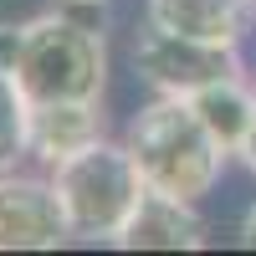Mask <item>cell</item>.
<instances>
[{"label":"cell","instance_id":"obj_1","mask_svg":"<svg viewBox=\"0 0 256 256\" xmlns=\"http://www.w3.org/2000/svg\"><path fill=\"white\" fill-rule=\"evenodd\" d=\"M123 144L134 148L144 169V184L174 200H205L220 180V164L230 159L226 148L210 138L200 113L190 108V98H159L134 113Z\"/></svg>","mask_w":256,"mask_h":256},{"label":"cell","instance_id":"obj_2","mask_svg":"<svg viewBox=\"0 0 256 256\" xmlns=\"http://www.w3.org/2000/svg\"><path fill=\"white\" fill-rule=\"evenodd\" d=\"M10 72L31 102H102L108 41L88 20L46 10V16L20 20V46H16Z\"/></svg>","mask_w":256,"mask_h":256},{"label":"cell","instance_id":"obj_3","mask_svg":"<svg viewBox=\"0 0 256 256\" xmlns=\"http://www.w3.org/2000/svg\"><path fill=\"white\" fill-rule=\"evenodd\" d=\"M52 184H56L62 210H67L72 236L82 241H118V230L128 226L134 205L148 190L134 148L108 144V138H92L88 148L52 164Z\"/></svg>","mask_w":256,"mask_h":256},{"label":"cell","instance_id":"obj_4","mask_svg":"<svg viewBox=\"0 0 256 256\" xmlns=\"http://www.w3.org/2000/svg\"><path fill=\"white\" fill-rule=\"evenodd\" d=\"M134 72L159 98H190L205 82L241 72V62L226 46H205V41H190V36H174V31L154 26V20H144V31L134 41Z\"/></svg>","mask_w":256,"mask_h":256},{"label":"cell","instance_id":"obj_5","mask_svg":"<svg viewBox=\"0 0 256 256\" xmlns=\"http://www.w3.org/2000/svg\"><path fill=\"white\" fill-rule=\"evenodd\" d=\"M67 236L72 226L56 200V184L6 169L0 174V251H52Z\"/></svg>","mask_w":256,"mask_h":256},{"label":"cell","instance_id":"obj_6","mask_svg":"<svg viewBox=\"0 0 256 256\" xmlns=\"http://www.w3.org/2000/svg\"><path fill=\"white\" fill-rule=\"evenodd\" d=\"M144 20H154L174 36L205 41V46L236 52L256 26V0H148Z\"/></svg>","mask_w":256,"mask_h":256},{"label":"cell","instance_id":"obj_7","mask_svg":"<svg viewBox=\"0 0 256 256\" xmlns=\"http://www.w3.org/2000/svg\"><path fill=\"white\" fill-rule=\"evenodd\" d=\"M123 251H195L205 246V220L195 216V200H174L159 190H144V200L134 205L128 226L118 230Z\"/></svg>","mask_w":256,"mask_h":256},{"label":"cell","instance_id":"obj_8","mask_svg":"<svg viewBox=\"0 0 256 256\" xmlns=\"http://www.w3.org/2000/svg\"><path fill=\"white\" fill-rule=\"evenodd\" d=\"M92 138H102V102H31V154L46 169Z\"/></svg>","mask_w":256,"mask_h":256},{"label":"cell","instance_id":"obj_9","mask_svg":"<svg viewBox=\"0 0 256 256\" xmlns=\"http://www.w3.org/2000/svg\"><path fill=\"white\" fill-rule=\"evenodd\" d=\"M190 108L200 113V123L210 128L226 154H241L246 128H251V108H256V88H246L241 72H226L216 82H205L200 92H190Z\"/></svg>","mask_w":256,"mask_h":256},{"label":"cell","instance_id":"obj_10","mask_svg":"<svg viewBox=\"0 0 256 256\" xmlns=\"http://www.w3.org/2000/svg\"><path fill=\"white\" fill-rule=\"evenodd\" d=\"M20 154H31V98L16 72L0 67V174L16 169Z\"/></svg>","mask_w":256,"mask_h":256},{"label":"cell","instance_id":"obj_11","mask_svg":"<svg viewBox=\"0 0 256 256\" xmlns=\"http://www.w3.org/2000/svg\"><path fill=\"white\" fill-rule=\"evenodd\" d=\"M16 46H20V26H0V67H16Z\"/></svg>","mask_w":256,"mask_h":256},{"label":"cell","instance_id":"obj_12","mask_svg":"<svg viewBox=\"0 0 256 256\" xmlns=\"http://www.w3.org/2000/svg\"><path fill=\"white\" fill-rule=\"evenodd\" d=\"M241 164L256 174V108H251V128H246V144H241Z\"/></svg>","mask_w":256,"mask_h":256},{"label":"cell","instance_id":"obj_13","mask_svg":"<svg viewBox=\"0 0 256 256\" xmlns=\"http://www.w3.org/2000/svg\"><path fill=\"white\" fill-rule=\"evenodd\" d=\"M241 241H246V246H256V205L246 210V220H241Z\"/></svg>","mask_w":256,"mask_h":256},{"label":"cell","instance_id":"obj_14","mask_svg":"<svg viewBox=\"0 0 256 256\" xmlns=\"http://www.w3.org/2000/svg\"><path fill=\"white\" fill-rule=\"evenodd\" d=\"M67 6H102V0H67Z\"/></svg>","mask_w":256,"mask_h":256}]
</instances>
